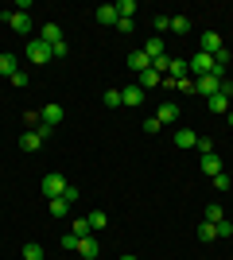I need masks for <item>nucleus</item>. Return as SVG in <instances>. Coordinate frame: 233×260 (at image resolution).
Masks as SVG:
<instances>
[{"instance_id": "f257e3e1", "label": "nucleus", "mask_w": 233, "mask_h": 260, "mask_svg": "<svg viewBox=\"0 0 233 260\" xmlns=\"http://www.w3.org/2000/svg\"><path fill=\"white\" fill-rule=\"evenodd\" d=\"M23 54H27V62H35V66H47L55 54H51V47L43 43V39H31V43H23Z\"/></svg>"}, {"instance_id": "f03ea898", "label": "nucleus", "mask_w": 233, "mask_h": 260, "mask_svg": "<svg viewBox=\"0 0 233 260\" xmlns=\"http://www.w3.org/2000/svg\"><path fill=\"white\" fill-rule=\"evenodd\" d=\"M66 175H58V171H51V175H43V194L47 198H62L66 194Z\"/></svg>"}, {"instance_id": "7ed1b4c3", "label": "nucleus", "mask_w": 233, "mask_h": 260, "mask_svg": "<svg viewBox=\"0 0 233 260\" xmlns=\"http://www.w3.org/2000/svg\"><path fill=\"white\" fill-rule=\"evenodd\" d=\"M218 89H222V74H202V78H194V93H202L206 101H210Z\"/></svg>"}, {"instance_id": "20e7f679", "label": "nucleus", "mask_w": 233, "mask_h": 260, "mask_svg": "<svg viewBox=\"0 0 233 260\" xmlns=\"http://www.w3.org/2000/svg\"><path fill=\"white\" fill-rule=\"evenodd\" d=\"M187 66H190V74L194 78H202V74H214V54H190L187 58Z\"/></svg>"}, {"instance_id": "39448f33", "label": "nucleus", "mask_w": 233, "mask_h": 260, "mask_svg": "<svg viewBox=\"0 0 233 260\" xmlns=\"http://www.w3.org/2000/svg\"><path fill=\"white\" fill-rule=\"evenodd\" d=\"M97 256H101L97 237H82V241H78V260H97Z\"/></svg>"}, {"instance_id": "423d86ee", "label": "nucleus", "mask_w": 233, "mask_h": 260, "mask_svg": "<svg viewBox=\"0 0 233 260\" xmlns=\"http://www.w3.org/2000/svg\"><path fill=\"white\" fill-rule=\"evenodd\" d=\"M4 20L12 23V31H20V35L31 31V16H27V12H4Z\"/></svg>"}, {"instance_id": "0eeeda50", "label": "nucleus", "mask_w": 233, "mask_h": 260, "mask_svg": "<svg viewBox=\"0 0 233 260\" xmlns=\"http://www.w3.org/2000/svg\"><path fill=\"white\" fill-rule=\"evenodd\" d=\"M62 117H66V109H62V105H43V113H39V120H43L47 128L62 124Z\"/></svg>"}, {"instance_id": "6e6552de", "label": "nucleus", "mask_w": 233, "mask_h": 260, "mask_svg": "<svg viewBox=\"0 0 233 260\" xmlns=\"http://www.w3.org/2000/svg\"><path fill=\"white\" fill-rule=\"evenodd\" d=\"M222 35H218V31H206V35H202V39H198V51L202 54H218V51H222Z\"/></svg>"}, {"instance_id": "1a4fd4ad", "label": "nucleus", "mask_w": 233, "mask_h": 260, "mask_svg": "<svg viewBox=\"0 0 233 260\" xmlns=\"http://www.w3.org/2000/svg\"><path fill=\"white\" fill-rule=\"evenodd\" d=\"M128 70H132V74H144V70H152V58L144 54V47L128 54Z\"/></svg>"}, {"instance_id": "9d476101", "label": "nucleus", "mask_w": 233, "mask_h": 260, "mask_svg": "<svg viewBox=\"0 0 233 260\" xmlns=\"http://www.w3.org/2000/svg\"><path fill=\"white\" fill-rule=\"evenodd\" d=\"M93 20L113 27V23H117V4H97V8H93Z\"/></svg>"}, {"instance_id": "9b49d317", "label": "nucleus", "mask_w": 233, "mask_h": 260, "mask_svg": "<svg viewBox=\"0 0 233 260\" xmlns=\"http://www.w3.org/2000/svg\"><path fill=\"white\" fill-rule=\"evenodd\" d=\"M175 117H179V105H175V101H163V105L155 109V120H159V124H175Z\"/></svg>"}, {"instance_id": "f8f14e48", "label": "nucleus", "mask_w": 233, "mask_h": 260, "mask_svg": "<svg viewBox=\"0 0 233 260\" xmlns=\"http://www.w3.org/2000/svg\"><path fill=\"white\" fill-rule=\"evenodd\" d=\"M39 39H43L47 47H58L62 43V27H58V23H47L43 31H39Z\"/></svg>"}, {"instance_id": "ddd939ff", "label": "nucleus", "mask_w": 233, "mask_h": 260, "mask_svg": "<svg viewBox=\"0 0 233 260\" xmlns=\"http://www.w3.org/2000/svg\"><path fill=\"white\" fill-rule=\"evenodd\" d=\"M198 167H202V175H206V179H214V175H222V159H218V155H202V163H198Z\"/></svg>"}, {"instance_id": "4468645a", "label": "nucleus", "mask_w": 233, "mask_h": 260, "mask_svg": "<svg viewBox=\"0 0 233 260\" xmlns=\"http://www.w3.org/2000/svg\"><path fill=\"white\" fill-rule=\"evenodd\" d=\"M144 54H148V58H163V54H167V43L159 39V35H152V39L144 43Z\"/></svg>"}, {"instance_id": "2eb2a0df", "label": "nucleus", "mask_w": 233, "mask_h": 260, "mask_svg": "<svg viewBox=\"0 0 233 260\" xmlns=\"http://www.w3.org/2000/svg\"><path fill=\"white\" fill-rule=\"evenodd\" d=\"M187 70H190L187 58H171V62H167V74L175 78V82H183V78H187Z\"/></svg>"}, {"instance_id": "dca6fc26", "label": "nucleus", "mask_w": 233, "mask_h": 260, "mask_svg": "<svg viewBox=\"0 0 233 260\" xmlns=\"http://www.w3.org/2000/svg\"><path fill=\"white\" fill-rule=\"evenodd\" d=\"M121 98H124V105H144V89L140 86H124Z\"/></svg>"}, {"instance_id": "f3484780", "label": "nucleus", "mask_w": 233, "mask_h": 260, "mask_svg": "<svg viewBox=\"0 0 233 260\" xmlns=\"http://www.w3.org/2000/svg\"><path fill=\"white\" fill-rule=\"evenodd\" d=\"M175 144H179V148H194V144H198V132L179 128V132H175Z\"/></svg>"}, {"instance_id": "a211bd4d", "label": "nucleus", "mask_w": 233, "mask_h": 260, "mask_svg": "<svg viewBox=\"0 0 233 260\" xmlns=\"http://www.w3.org/2000/svg\"><path fill=\"white\" fill-rule=\"evenodd\" d=\"M86 221H89V229H105L109 225V214H105V210H89Z\"/></svg>"}, {"instance_id": "6ab92c4d", "label": "nucleus", "mask_w": 233, "mask_h": 260, "mask_svg": "<svg viewBox=\"0 0 233 260\" xmlns=\"http://www.w3.org/2000/svg\"><path fill=\"white\" fill-rule=\"evenodd\" d=\"M159 82H163V78L155 74V70H144V74H136V86H140V89H152V86H159Z\"/></svg>"}, {"instance_id": "aec40b11", "label": "nucleus", "mask_w": 233, "mask_h": 260, "mask_svg": "<svg viewBox=\"0 0 233 260\" xmlns=\"http://www.w3.org/2000/svg\"><path fill=\"white\" fill-rule=\"evenodd\" d=\"M47 210H51V217H66L70 214V202H66V198H51Z\"/></svg>"}, {"instance_id": "412c9836", "label": "nucleus", "mask_w": 233, "mask_h": 260, "mask_svg": "<svg viewBox=\"0 0 233 260\" xmlns=\"http://www.w3.org/2000/svg\"><path fill=\"white\" fill-rule=\"evenodd\" d=\"M202 221H210V225L225 221V210H222V202H210V206H206V217H202Z\"/></svg>"}, {"instance_id": "4be33fe9", "label": "nucleus", "mask_w": 233, "mask_h": 260, "mask_svg": "<svg viewBox=\"0 0 233 260\" xmlns=\"http://www.w3.org/2000/svg\"><path fill=\"white\" fill-rule=\"evenodd\" d=\"M136 12H140V8H136V0H121V4H117V20H132Z\"/></svg>"}, {"instance_id": "5701e85b", "label": "nucleus", "mask_w": 233, "mask_h": 260, "mask_svg": "<svg viewBox=\"0 0 233 260\" xmlns=\"http://www.w3.org/2000/svg\"><path fill=\"white\" fill-rule=\"evenodd\" d=\"M16 70H20V62H16V54H0V74H16Z\"/></svg>"}, {"instance_id": "b1692460", "label": "nucleus", "mask_w": 233, "mask_h": 260, "mask_svg": "<svg viewBox=\"0 0 233 260\" xmlns=\"http://www.w3.org/2000/svg\"><path fill=\"white\" fill-rule=\"evenodd\" d=\"M198 241H206V245H210V241H218V225L202 221V225H198Z\"/></svg>"}, {"instance_id": "393cba45", "label": "nucleus", "mask_w": 233, "mask_h": 260, "mask_svg": "<svg viewBox=\"0 0 233 260\" xmlns=\"http://www.w3.org/2000/svg\"><path fill=\"white\" fill-rule=\"evenodd\" d=\"M210 109H214V113H229V98H225V93H214V98H210Z\"/></svg>"}, {"instance_id": "a878e982", "label": "nucleus", "mask_w": 233, "mask_h": 260, "mask_svg": "<svg viewBox=\"0 0 233 260\" xmlns=\"http://www.w3.org/2000/svg\"><path fill=\"white\" fill-rule=\"evenodd\" d=\"M23 260H43V245L27 241V245H23Z\"/></svg>"}, {"instance_id": "bb28decb", "label": "nucleus", "mask_w": 233, "mask_h": 260, "mask_svg": "<svg viewBox=\"0 0 233 260\" xmlns=\"http://www.w3.org/2000/svg\"><path fill=\"white\" fill-rule=\"evenodd\" d=\"M70 233H74V237H89L93 229H89V221H86V217H78L74 225H70Z\"/></svg>"}, {"instance_id": "cd10ccee", "label": "nucleus", "mask_w": 233, "mask_h": 260, "mask_svg": "<svg viewBox=\"0 0 233 260\" xmlns=\"http://www.w3.org/2000/svg\"><path fill=\"white\" fill-rule=\"evenodd\" d=\"M229 186H233V179H229V175H214V190H218V194H225V190H229Z\"/></svg>"}, {"instance_id": "c85d7f7f", "label": "nucleus", "mask_w": 233, "mask_h": 260, "mask_svg": "<svg viewBox=\"0 0 233 260\" xmlns=\"http://www.w3.org/2000/svg\"><path fill=\"white\" fill-rule=\"evenodd\" d=\"M171 31L187 35V31H190V20H187V16H171Z\"/></svg>"}, {"instance_id": "c756f323", "label": "nucleus", "mask_w": 233, "mask_h": 260, "mask_svg": "<svg viewBox=\"0 0 233 260\" xmlns=\"http://www.w3.org/2000/svg\"><path fill=\"white\" fill-rule=\"evenodd\" d=\"M105 105H109V109H121V105H124L121 89H105Z\"/></svg>"}, {"instance_id": "7c9ffc66", "label": "nucleus", "mask_w": 233, "mask_h": 260, "mask_svg": "<svg viewBox=\"0 0 233 260\" xmlns=\"http://www.w3.org/2000/svg\"><path fill=\"white\" fill-rule=\"evenodd\" d=\"M78 241H82V237H74V233L66 229V233H62V249H66V252H78Z\"/></svg>"}, {"instance_id": "2f4dec72", "label": "nucleus", "mask_w": 233, "mask_h": 260, "mask_svg": "<svg viewBox=\"0 0 233 260\" xmlns=\"http://www.w3.org/2000/svg\"><path fill=\"white\" fill-rule=\"evenodd\" d=\"M194 148H198L202 155H210V152H214V140H210V136H198V144H194Z\"/></svg>"}, {"instance_id": "473e14b6", "label": "nucleus", "mask_w": 233, "mask_h": 260, "mask_svg": "<svg viewBox=\"0 0 233 260\" xmlns=\"http://www.w3.org/2000/svg\"><path fill=\"white\" fill-rule=\"evenodd\" d=\"M117 31H121V35H132L136 23H132V20H117Z\"/></svg>"}, {"instance_id": "72a5a7b5", "label": "nucleus", "mask_w": 233, "mask_h": 260, "mask_svg": "<svg viewBox=\"0 0 233 260\" xmlns=\"http://www.w3.org/2000/svg\"><path fill=\"white\" fill-rule=\"evenodd\" d=\"M167 62H171L167 54H163V58H152V70H155V74H163V70H167Z\"/></svg>"}, {"instance_id": "f704fd0d", "label": "nucleus", "mask_w": 233, "mask_h": 260, "mask_svg": "<svg viewBox=\"0 0 233 260\" xmlns=\"http://www.w3.org/2000/svg\"><path fill=\"white\" fill-rule=\"evenodd\" d=\"M229 233H233V221H229V217H225V221H218V237H229Z\"/></svg>"}, {"instance_id": "c9c22d12", "label": "nucleus", "mask_w": 233, "mask_h": 260, "mask_svg": "<svg viewBox=\"0 0 233 260\" xmlns=\"http://www.w3.org/2000/svg\"><path fill=\"white\" fill-rule=\"evenodd\" d=\"M62 198H66L70 206H74V202H78V198H82V194H78V186H74V183H70V186H66V194H62Z\"/></svg>"}, {"instance_id": "e433bc0d", "label": "nucleus", "mask_w": 233, "mask_h": 260, "mask_svg": "<svg viewBox=\"0 0 233 260\" xmlns=\"http://www.w3.org/2000/svg\"><path fill=\"white\" fill-rule=\"evenodd\" d=\"M171 27V16H155V31H167Z\"/></svg>"}, {"instance_id": "4c0bfd02", "label": "nucleus", "mask_w": 233, "mask_h": 260, "mask_svg": "<svg viewBox=\"0 0 233 260\" xmlns=\"http://www.w3.org/2000/svg\"><path fill=\"white\" fill-rule=\"evenodd\" d=\"M8 82H12V86H27V74H23V70H16V74H12Z\"/></svg>"}, {"instance_id": "58836bf2", "label": "nucleus", "mask_w": 233, "mask_h": 260, "mask_svg": "<svg viewBox=\"0 0 233 260\" xmlns=\"http://www.w3.org/2000/svg\"><path fill=\"white\" fill-rule=\"evenodd\" d=\"M159 128H163V124H159L155 117H148V120H144V132H159Z\"/></svg>"}, {"instance_id": "ea45409f", "label": "nucleus", "mask_w": 233, "mask_h": 260, "mask_svg": "<svg viewBox=\"0 0 233 260\" xmlns=\"http://www.w3.org/2000/svg\"><path fill=\"white\" fill-rule=\"evenodd\" d=\"M225 117H229V124H233V109H229V113H225Z\"/></svg>"}, {"instance_id": "a19ab883", "label": "nucleus", "mask_w": 233, "mask_h": 260, "mask_svg": "<svg viewBox=\"0 0 233 260\" xmlns=\"http://www.w3.org/2000/svg\"><path fill=\"white\" fill-rule=\"evenodd\" d=\"M121 260H136V256H121Z\"/></svg>"}, {"instance_id": "79ce46f5", "label": "nucleus", "mask_w": 233, "mask_h": 260, "mask_svg": "<svg viewBox=\"0 0 233 260\" xmlns=\"http://www.w3.org/2000/svg\"><path fill=\"white\" fill-rule=\"evenodd\" d=\"M229 78H233V70H229Z\"/></svg>"}]
</instances>
